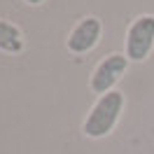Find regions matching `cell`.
<instances>
[{"label":"cell","mask_w":154,"mask_h":154,"mask_svg":"<svg viewBox=\"0 0 154 154\" xmlns=\"http://www.w3.org/2000/svg\"><path fill=\"white\" fill-rule=\"evenodd\" d=\"M128 58L126 54L122 51H112V54H107L105 58H100L96 63V68L91 70V75H89V89H91V94H96V96H105L110 91H115L117 82L126 75V70H128Z\"/></svg>","instance_id":"3"},{"label":"cell","mask_w":154,"mask_h":154,"mask_svg":"<svg viewBox=\"0 0 154 154\" xmlns=\"http://www.w3.org/2000/svg\"><path fill=\"white\" fill-rule=\"evenodd\" d=\"M100 38H103V21L98 17H94V14H87V17H82L77 21L72 26V30L68 33L66 47L70 54L82 56V54L94 51L96 45L100 42Z\"/></svg>","instance_id":"4"},{"label":"cell","mask_w":154,"mask_h":154,"mask_svg":"<svg viewBox=\"0 0 154 154\" xmlns=\"http://www.w3.org/2000/svg\"><path fill=\"white\" fill-rule=\"evenodd\" d=\"M23 2H26L28 7H40V5L45 2V0H23Z\"/></svg>","instance_id":"6"},{"label":"cell","mask_w":154,"mask_h":154,"mask_svg":"<svg viewBox=\"0 0 154 154\" xmlns=\"http://www.w3.org/2000/svg\"><path fill=\"white\" fill-rule=\"evenodd\" d=\"M154 51V14H138L124 38V54L131 63H143Z\"/></svg>","instance_id":"2"},{"label":"cell","mask_w":154,"mask_h":154,"mask_svg":"<svg viewBox=\"0 0 154 154\" xmlns=\"http://www.w3.org/2000/svg\"><path fill=\"white\" fill-rule=\"evenodd\" d=\"M26 49V35L23 30L12 23L7 19H0V51L2 54H10V56H17Z\"/></svg>","instance_id":"5"},{"label":"cell","mask_w":154,"mask_h":154,"mask_svg":"<svg viewBox=\"0 0 154 154\" xmlns=\"http://www.w3.org/2000/svg\"><path fill=\"white\" fill-rule=\"evenodd\" d=\"M124 107H126V98L119 89L110 91L105 96H98L91 110L87 112L84 122H82V133L91 140L107 138L117 128L119 119L124 115Z\"/></svg>","instance_id":"1"}]
</instances>
